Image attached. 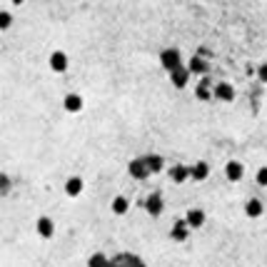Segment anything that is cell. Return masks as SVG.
Masks as SVG:
<instances>
[{
    "mask_svg": "<svg viewBox=\"0 0 267 267\" xmlns=\"http://www.w3.org/2000/svg\"><path fill=\"white\" fill-rule=\"evenodd\" d=\"M195 98L202 100V103H207V100H212V90H210V80L202 75V80L198 82V87H195Z\"/></svg>",
    "mask_w": 267,
    "mask_h": 267,
    "instance_id": "e0dca14e",
    "label": "cell"
},
{
    "mask_svg": "<svg viewBox=\"0 0 267 267\" xmlns=\"http://www.w3.org/2000/svg\"><path fill=\"white\" fill-rule=\"evenodd\" d=\"M190 75H193V72L188 70V65H180V67H175V70L170 72V82H172L177 90H183V87L190 82Z\"/></svg>",
    "mask_w": 267,
    "mask_h": 267,
    "instance_id": "277c9868",
    "label": "cell"
},
{
    "mask_svg": "<svg viewBox=\"0 0 267 267\" xmlns=\"http://www.w3.org/2000/svg\"><path fill=\"white\" fill-rule=\"evenodd\" d=\"M142 160H145V165H147V170H150V172H160V170H162V165H165L160 155H145Z\"/></svg>",
    "mask_w": 267,
    "mask_h": 267,
    "instance_id": "ac0fdd59",
    "label": "cell"
},
{
    "mask_svg": "<svg viewBox=\"0 0 267 267\" xmlns=\"http://www.w3.org/2000/svg\"><path fill=\"white\" fill-rule=\"evenodd\" d=\"M38 235L45 237V240H50V237L55 235V225H53L50 217H40V220H38Z\"/></svg>",
    "mask_w": 267,
    "mask_h": 267,
    "instance_id": "9a60e30c",
    "label": "cell"
},
{
    "mask_svg": "<svg viewBox=\"0 0 267 267\" xmlns=\"http://www.w3.org/2000/svg\"><path fill=\"white\" fill-rule=\"evenodd\" d=\"M188 232H190L188 222H185V220H177V222L172 225V230H170V237H172L175 242H185V240H188Z\"/></svg>",
    "mask_w": 267,
    "mask_h": 267,
    "instance_id": "4fadbf2b",
    "label": "cell"
},
{
    "mask_svg": "<svg viewBox=\"0 0 267 267\" xmlns=\"http://www.w3.org/2000/svg\"><path fill=\"white\" fill-rule=\"evenodd\" d=\"M257 75H260V80H262V82H267V65H260Z\"/></svg>",
    "mask_w": 267,
    "mask_h": 267,
    "instance_id": "603a6c76",
    "label": "cell"
},
{
    "mask_svg": "<svg viewBox=\"0 0 267 267\" xmlns=\"http://www.w3.org/2000/svg\"><path fill=\"white\" fill-rule=\"evenodd\" d=\"M185 222H188V227H193V230L202 227V225H205V210H202V207H190L188 215H185Z\"/></svg>",
    "mask_w": 267,
    "mask_h": 267,
    "instance_id": "ba28073f",
    "label": "cell"
},
{
    "mask_svg": "<svg viewBox=\"0 0 267 267\" xmlns=\"http://www.w3.org/2000/svg\"><path fill=\"white\" fill-rule=\"evenodd\" d=\"M142 207H145V212H147V215L157 217V215H162V210H165V200H162V195H160V193H152V195H147V198H145Z\"/></svg>",
    "mask_w": 267,
    "mask_h": 267,
    "instance_id": "7a4b0ae2",
    "label": "cell"
},
{
    "mask_svg": "<svg viewBox=\"0 0 267 267\" xmlns=\"http://www.w3.org/2000/svg\"><path fill=\"white\" fill-rule=\"evenodd\" d=\"M82 190H85L82 177H67V180H65V195H67V198H77Z\"/></svg>",
    "mask_w": 267,
    "mask_h": 267,
    "instance_id": "5bb4252c",
    "label": "cell"
},
{
    "mask_svg": "<svg viewBox=\"0 0 267 267\" xmlns=\"http://www.w3.org/2000/svg\"><path fill=\"white\" fill-rule=\"evenodd\" d=\"M255 180H257V185H260V188H267V165H262V167L257 170Z\"/></svg>",
    "mask_w": 267,
    "mask_h": 267,
    "instance_id": "7402d4cb",
    "label": "cell"
},
{
    "mask_svg": "<svg viewBox=\"0 0 267 267\" xmlns=\"http://www.w3.org/2000/svg\"><path fill=\"white\" fill-rule=\"evenodd\" d=\"M128 207H130V202H128V198H123V195H118V198L113 200V212H115V215H125Z\"/></svg>",
    "mask_w": 267,
    "mask_h": 267,
    "instance_id": "d6986e66",
    "label": "cell"
},
{
    "mask_svg": "<svg viewBox=\"0 0 267 267\" xmlns=\"http://www.w3.org/2000/svg\"><path fill=\"white\" fill-rule=\"evenodd\" d=\"M170 180H172L175 185H185V183L190 180V167H188V165H172V167H170Z\"/></svg>",
    "mask_w": 267,
    "mask_h": 267,
    "instance_id": "9c48e42d",
    "label": "cell"
},
{
    "mask_svg": "<svg viewBox=\"0 0 267 267\" xmlns=\"http://www.w3.org/2000/svg\"><path fill=\"white\" fill-rule=\"evenodd\" d=\"M128 172H130V177H135V180H147L150 177V170H147V165H145L142 157H137V160H133L128 165Z\"/></svg>",
    "mask_w": 267,
    "mask_h": 267,
    "instance_id": "8992f818",
    "label": "cell"
},
{
    "mask_svg": "<svg viewBox=\"0 0 267 267\" xmlns=\"http://www.w3.org/2000/svg\"><path fill=\"white\" fill-rule=\"evenodd\" d=\"M50 70L53 72H65L67 65H70V60H67V55L63 53V50H55V53H50Z\"/></svg>",
    "mask_w": 267,
    "mask_h": 267,
    "instance_id": "52a82bcc",
    "label": "cell"
},
{
    "mask_svg": "<svg viewBox=\"0 0 267 267\" xmlns=\"http://www.w3.org/2000/svg\"><path fill=\"white\" fill-rule=\"evenodd\" d=\"M13 25V13L8 10H0V30H8Z\"/></svg>",
    "mask_w": 267,
    "mask_h": 267,
    "instance_id": "ffe728a7",
    "label": "cell"
},
{
    "mask_svg": "<svg viewBox=\"0 0 267 267\" xmlns=\"http://www.w3.org/2000/svg\"><path fill=\"white\" fill-rule=\"evenodd\" d=\"M207 177H210V165H207V162H195V165H190V180L202 183V180H207Z\"/></svg>",
    "mask_w": 267,
    "mask_h": 267,
    "instance_id": "7c38bea8",
    "label": "cell"
},
{
    "mask_svg": "<svg viewBox=\"0 0 267 267\" xmlns=\"http://www.w3.org/2000/svg\"><path fill=\"white\" fill-rule=\"evenodd\" d=\"M262 212H265V205L257 200V198H250V200L245 202V215H247L250 220H257V217H262Z\"/></svg>",
    "mask_w": 267,
    "mask_h": 267,
    "instance_id": "8fae6325",
    "label": "cell"
},
{
    "mask_svg": "<svg viewBox=\"0 0 267 267\" xmlns=\"http://www.w3.org/2000/svg\"><path fill=\"white\" fill-rule=\"evenodd\" d=\"M225 177H227L230 183H240V180L245 177V165L237 162V160H230V162L225 165Z\"/></svg>",
    "mask_w": 267,
    "mask_h": 267,
    "instance_id": "5b68a950",
    "label": "cell"
},
{
    "mask_svg": "<svg viewBox=\"0 0 267 267\" xmlns=\"http://www.w3.org/2000/svg\"><path fill=\"white\" fill-rule=\"evenodd\" d=\"M207 60L202 58V55H193L190 58V63H188V70L190 72H195V75H207Z\"/></svg>",
    "mask_w": 267,
    "mask_h": 267,
    "instance_id": "2e32d148",
    "label": "cell"
},
{
    "mask_svg": "<svg viewBox=\"0 0 267 267\" xmlns=\"http://www.w3.org/2000/svg\"><path fill=\"white\" fill-rule=\"evenodd\" d=\"M160 65L165 67L167 72H172L175 67L183 65V55H180V50L177 48H165L162 53H160Z\"/></svg>",
    "mask_w": 267,
    "mask_h": 267,
    "instance_id": "6da1fadb",
    "label": "cell"
},
{
    "mask_svg": "<svg viewBox=\"0 0 267 267\" xmlns=\"http://www.w3.org/2000/svg\"><path fill=\"white\" fill-rule=\"evenodd\" d=\"M87 267H108L105 255H93V257H90V262H87Z\"/></svg>",
    "mask_w": 267,
    "mask_h": 267,
    "instance_id": "44dd1931",
    "label": "cell"
},
{
    "mask_svg": "<svg viewBox=\"0 0 267 267\" xmlns=\"http://www.w3.org/2000/svg\"><path fill=\"white\" fill-rule=\"evenodd\" d=\"M212 98L220 100V103H232V100H235V87H232L230 82H217V85L212 87Z\"/></svg>",
    "mask_w": 267,
    "mask_h": 267,
    "instance_id": "3957f363",
    "label": "cell"
},
{
    "mask_svg": "<svg viewBox=\"0 0 267 267\" xmlns=\"http://www.w3.org/2000/svg\"><path fill=\"white\" fill-rule=\"evenodd\" d=\"M10 3H13V5H23L25 0H10Z\"/></svg>",
    "mask_w": 267,
    "mask_h": 267,
    "instance_id": "cb8c5ba5",
    "label": "cell"
},
{
    "mask_svg": "<svg viewBox=\"0 0 267 267\" xmlns=\"http://www.w3.org/2000/svg\"><path fill=\"white\" fill-rule=\"evenodd\" d=\"M82 98L77 95V93H67L65 98H63V108H65V113H80L82 110Z\"/></svg>",
    "mask_w": 267,
    "mask_h": 267,
    "instance_id": "30bf717a",
    "label": "cell"
}]
</instances>
